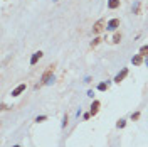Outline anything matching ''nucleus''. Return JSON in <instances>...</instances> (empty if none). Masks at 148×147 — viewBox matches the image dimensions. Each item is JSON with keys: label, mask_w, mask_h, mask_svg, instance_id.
Returning <instances> with one entry per match:
<instances>
[{"label": "nucleus", "mask_w": 148, "mask_h": 147, "mask_svg": "<svg viewBox=\"0 0 148 147\" xmlns=\"http://www.w3.org/2000/svg\"><path fill=\"white\" fill-rule=\"evenodd\" d=\"M52 73H54V66H49V69L42 75L40 83H42V85H50V83L54 81V75H52Z\"/></svg>", "instance_id": "nucleus-1"}, {"label": "nucleus", "mask_w": 148, "mask_h": 147, "mask_svg": "<svg viewBox=\"0 0 148 147\" xmlns=\"http://www.w3.org/2000/svg\"><path fill=\"white\" fill-rule=\"evenodd\" d=\"M104 24H106V20L104 19H99L94 26H93V34H99L101 30L104 29Z\"/></svg>", "instance_id": "nucleus-2"}, {"label": "nucleus", "mask_w": 148, "mask_h": 147, "mask_svg": "<svg viewBox=\"0 0 148 147\" xmlns=\"http://www.w3.org/2000/svg\"><path fill=\"white\" fill-rule=\"evenodd\" d=\"M126 76H128V68H123V69L118 73V75L115 76V83H121V81L126 78Z\"/></svg>", "instance_id": "nucleus-3"}, {"label": "nucleus", "mask_w": 148, "mask_h": 147, "mask_svg": "<svg viewBox=\"0 0 148 147\" xmlns=\"http://www.w3.org/2000/svg\"><path fill=\"white\" fill-rule=\"evenodd\" d=\"M119 27V19H111L106 24V30H116Z\"/></svg>", "instance_id": "nucleus-4"}, {"label": "nucleus", "mask_w": 148, "mask_h": 147, "mask_svg": "<svg viewBox=\"0 0 148 147\" xmlns=\"http://www.w3.org/2000/svg\"><path fill=\"white\" fill-rule=\"evenodd\" d=\"M143 61H145V59H143V54H136V56H133V58H131V63H133L135 66H140Z\"/></svg>", "instance_id": "nucleus-5"}, {"label": "nucleus", "mask_w": 148, "mask_h": 147, "mask_svg": "<svg viewBox=\"0 0 148 147\" xmlns=\"http://www.w3.org/2000/svg\"><path fill=\"white\" fill-rule=\"evenodd\" d=\"M99 105H101V103H99L98 100H94V101H93V105H91L89 113H91V115H96V113H98V110H99Z\"/></svg>", "instance_id": "nucleus-6"}, {"label": "nucleus", "mask_w": 148, "mask_h": 147, "mask_svg": "<svg viewBox=\"0 0 148 147\" xmlns=\"http://www.w3.org/2000/svg\"><path fill=\"white\" fill-rule=\"evenodd\" d=\"M40 58H42V52H40V51L34 52V54H32V58H30V64L34 66V64H35V63H37V61H39Z\"/></svg>", "instance_id": "nucleus-7"}, {"label": "nucleus", "mask_w": 148, "mask_h": 147, "mask_svg": "<svg viewBox=\"0 0 148 147\" xmlns=\"http://www.w3.org/2000/svg\"><path fill=\"white\" fill-rule=\"evenodd\" d=\"M24 90H25V83H22V85H19L17 88L14 90V91H12V97H19V95L22 93V91H24Z\"/></svg>", "instance_id": "nucleus-8"}, {"label": "nucleus", "mask_w": 148, "mask_h": 147, "mask_svg": "<svg viewBox=\"0 0 148 147\" xmlns=\"http://www.w3.org/2000/svg\"><path fill=\"white\" fill-rule=\"evenodd\" d=\"M119 7V0H108V9L115 10Z\"/></svg>", "instance_id": "nucleus-9"}, {"label": "nucleus", "mask_w": 148, "mask_h": 147, "mask_svg": "<svg viewBox=\"0 0 148 147\" xmlns=\"http://www.w3.org/2000/svg\"><path fill=\"white\" fill-rule=\"evenodd\" d=\"M108 86H109L108 81H106V83H99V85H98V90H99V91H106V90H108Z\"/></svg>", "instance_id": "nucleus-10"}, {"label": "nucleus", "mask_w": 148, "mask_h": 147, "mask_svg": "<svg viewBox=\"0 0 148 147\" xmlns=\"http://www.w3.org/2000/svg\"><path fill=\"white\" fill-rule=\"evenodd\" d=\"M140 54L148 56V46H141V48H140Z\"/></svg>", "instance_id": "nucleus-11"}, {"label": "nucleus", "mask_w": 148, "mask_h": 147, "mask_svg": "<svg viewBox=\"0 0 148 147\" xmlns=\"http://www.w3.org/2000/svg\"><path fill=\"white\" fill-rule=\"evenodd\" d=\"M119 41H121V34L116 32V34H115V37H113V42H115V44H118Z\"/></svg>", "instance_id": "nucleus-12"}, {"label": "nucleus", "mask_w": 148, "mask_h": 147, "mask_svg": "<svg viewBox=\"0 0 148 147\" xmlns=\"http://www.w3.org/2000/svg\"><path fill=\"white\" fill-rule=\"evenodd\" d=\"M125 125H126V120H119L118 124H116V127H118V128H123Z\"/></svg>", "instance_id": "nucleus-13"}, {"label": "nucleus", "mask_w": 148, "mask_h": 147, "mask_svg": "<svg viewBox=\"0 0 148 147\" xmlns=\"http://www.w3.org/2000/svg\"><path fill=\"white\" fill-rule=\"evenodd\" d=\"M138 10H140V2H136V3L133 5V14H138Z\"/></svg>", "instance_id": "nucleus-14"}, {"label": "nucleus", "mask_w": 148, "mask_h": 147, "mask_svg": "<svg viewBox=\"0 0 148 147\" xmlns=\"http://www.w3.org/2000/svg\"><path fill=\"white\" fill-rule=\"evenodd\" d=\"M99 42H101V39H99V37H96V39H94L93 42H91V46H93V48H96V46H98Z\"/></svg>", "instance_id": "nucleus-15"}, {"label": "nucleus", "mask_w": 148, "mask_h": 147, "mask_svg": "<svg viewBox=\"0 0 148 147\" xmlns=\"http://www.w3.org/2000/svg\"><path fill=\"white\" fill-rule=\"evenodd\" d=\"M131 118H133V120H138L140 118V112H135V113L131 115Z\"/></svg>", "instance_id": "nucleus-16"}, {"label": "nucleus", "mask_w": 148, "mask_h": 147, "mask_svg": "<svg viewBox=\"0 0 148 147\" xmlns=\"http://www.w3.org/2000/svg\"><path fill=\"white\" fill-rule=\"evenodd\" d=\"M46 118H47L46 115H40V117H37V118H35V122H44Z\"/></svg>", "instance_id": "nucleus-17"}, {"label": "nucleus", "mask_w": 148, "mask_h": 147, "mask_svg": "<svg viewBox=\"0 0 148 147\" xmlns=\"http://www.w3.org/2000/svg\"><path fill=\"white\" fill-rule=\"evenodd\" d=\"M66 125H68V115H66L64 120H62V128H66Z\"/></svg>", "instance_id": "nucleus-18"}, {"label": "nucleus", "mask_w": 148, "mask_h": 147, "mask_svg": "<svg viewBox=\"0 0 148 147\" xmlns=\"http://www.w3.org/2000/svg\"><path fill=\"white\" fill-rule=\"evenodd\" d=\"M88 97H91V98L94 97V91H93V90H89V91H88Z\"/></svg>", "instance_id": "nucleus-19"}, {"label": "nucleus", "mask_w": 148, "mask_h": 147, "mask_svg": "<svg viewBox=\"0 0 148 147\" xmlns=\"http://www.w3.org/2000/svg\"><path fill=\"white\" fill-rule=\"evenodd\" d=\"M143 63H145V64H147V66H148V56H147V58H145V61H143Z\"/></svg>", "instance_id": "nucleus-20"}, {"label": "nucleus", "mask_w": 148, "mask_h": 147, "mask_svg": "<svg viewBox=\"0 0 148 147\" xmlns=\"http://www.w3.org/2000/svg\"><path fill=\"white\" fill-rule=\"evenodd\" d=\"M12 147H20V146H12Z\"/></svg>", "instance_id": "nucleus-21"}]
</instances>
